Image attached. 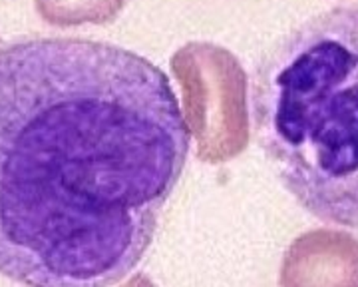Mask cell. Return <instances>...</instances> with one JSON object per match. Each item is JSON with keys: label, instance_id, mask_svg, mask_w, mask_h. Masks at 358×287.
Wrapping results in <instances>:
<instances>
[{"label": "cell", "instance_id": "cell-1", "mask_svg": "<svg viewBox=\"0 0 358 287\" xmlns=\"http://www.w3.org/2000/svg\"><path fill=\"white\" fill-rule=\"evenodd\" d=\"M192 132L167 74L117 44L0 48V275L114 287L143 260Z\"/></svg>", "mask_w": 358, "mask_h": 287}, {"label": "cell", "instance_id": "cell-4", "mask_svg": "<svg viewBox=\"0 0 358 287\" xmlns=\"http://www.w3.org/2000/svg\"><path fill=\"white\" fill-rule=\"evenodd\" d=\"M281 287H358V239L345 230L317 227L282 255Z\"/></svg>", "mask_w": 358, "mask_h": 287}, {"label": "cell", "instance_id": "cell-5", "mask_svg": "<svg viewBox=\"0 0 358 287\" xmlns=\"http://www.w3.org/2000/svg\"><path fill=\"white\" fill-rule=\"evenodd\" d=\"M128 0H34L38 16L50 27L108 24L115 20Z\"/></svg>", "mask_w": 358, "mask_h": 287}, {"label": "cell", "instance_id": "cell-3", "mask_svg": "<svg viewBox=\"0 0 358 287\" xmlns=\"http://www.w3.org/2000/svg\"><path fill=\"white\" fill-rule=\"evenodd\" d=\"M183 92V114L197 140V156L221 164L239 156L249 140L247 74L239 60L209 42H192L171 58Z\"/></svg>", "mask_w": 358, "mask_h": 287}, {"label": "cell", "instance_id": "cell-2", "mask_svg": "<svg viewBox=\"0 0 358 287\" xmlns=\"http://www.w3.org/2000/svg\"><path fill=\"white\" fill-rule=\"evenodd\" d=\"M251 120L285 190L320 222L358 230V4L279 40L253 72Z\"/></svg>", "mask_w": 358, "mask_h": 287}, {"label": "cell", "instance_id": "cell-6", "mask_svg": "<svg viewBox=\"0 0 358 287\" xmlns=\"http://www.w3.org/2000/svg\"><path fill=\"white\" fill-rule=\"evenodd\" d=\"M120 287H155V284L145 274H136L129 277L126 284H122Z\"/></svg>", "mask_w": 358, "mask_h": 287}]
</instances>
